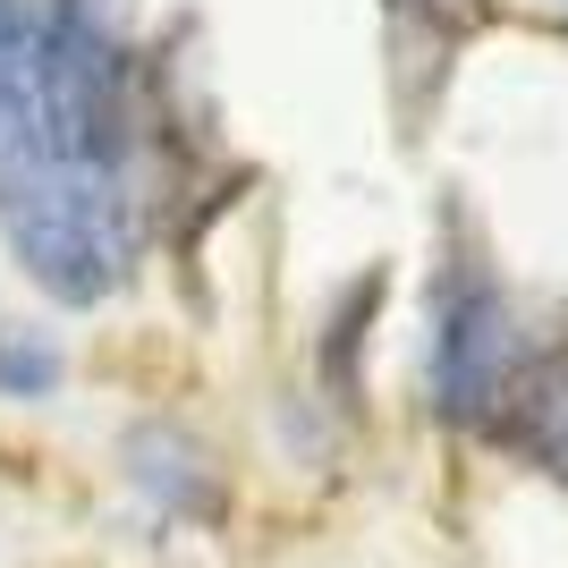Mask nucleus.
<instances>
[{
	"label": "nucleus",
	"mask_w": 568,
	"mask_h": 568,
	"mask_svg": "<svg viewBox=\"0 0 568 568\" xmlns=\"http://www.w3.org/2000/svg\"><path fill=\"white\" fill-rule=\"evenodd\" d=\"M60 382V348L43 332H0V399H43Z\"/></svg>",
	"instance_id": "nucleus-3"
},
{
	"label": "nucleus",
	"mask_w": 568,
	"mask_h": 568,
	"mask_svg": "<svg viewBox=\"0 0 568 568\" xmlns=\"http://www.w3.org/2000/svg\"><path fill=\"white\" fill-rule=\"evenodd\" d=\"M518 425L535 433V450H544V458H551V475L568 484V374H560V365L535 382V399L518 407Z\"/></svg>",
	"instance_id": "nucleus-4"
},
{
	"label": "nucleus",
	"mask_w": 568,
	"mask_h": 568,
	"mask_svg": "<svg viewBox=\"0 0 568 568\" xmlns=\"http://www.w3.org/2000/svg\"><path fill=\"white\" fill-rule=\"evenodd\" d=\"M551 365L518 339V314L475 263H458L433 314V399L458 425H518V407L535 399V382Z\"/></svg>",
	"instance_id": "nucleus-1"
},
{
	"label": "nucleus",
	"mask_w": 568,
	"mask_h": 568,
	"mask_svg": "<svg viewBox=\"0 0 568 568\" xmlns=\"http://www.w3.org/2000/svg\"><path fill=\"white\" fill-rule=\"evenodd\" d=\"M128 484H136V493H153L162 509H179V518H204V509H221L213 458L195 450L179 425H136V433H128Z\"/></svg>",
	"instance_id": "nucleus-2"
}]
</instances>
